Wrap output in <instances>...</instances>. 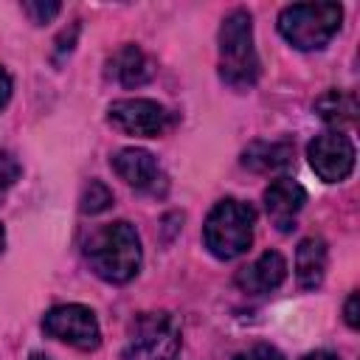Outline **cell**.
<instances>
[{"label": "cell", "mask_w": 360, "mask_h": 360, "mask_svg": "<svg viewBox=\"0 0 360 360\" xmlns=\"http://www.w3.org/2000/svg\"><path fill=\"white\" fill-rule=\"evenodd\" d=\"M304 360H338L332 352H309Z\"/></svg>", "instance_id": "obj_22"}, {"label": "cell", "mask_w": 360, "mask_h": 360, "mask_svg": "<svg viewBox=\"0 0 360 360\" xmlns=\"http://www.w3.org/2000/svg\"><path fill=\"white\" fill-rule=\"evenodd\" d=\"M287 276V262L278 250H264L253 264L236 273V287L248 295H264L276 290Z\"/></svg>", "instance_id": "obj_10"}, {"label": "cell", "mask_w": 360, "mask_h": 360, "mask_svg": "<svg viewBox=\"0 0 360 360\" xmlns=\"http://www.w3.org/2000/svg\"><path fill=\"white\" fill-rule=\"evenodd\" d=\"M112 205V191L101 183V180H90L79 197V208L82 214H101Z\"/></svg>", "instance_id": "obj_16"}, {"label": "cell", "mask_w": 360, "mask_h": 360, "mask_svg": "<svg viewBox=\"0 0 360 360\" xmlns=\"http://www.w3.org/2000/svg\"><path fill=\"white\" fill-rule=\"evenodd\" d=\"M290 160H292V143H284V141H253L242 152V166L262 174L278 172L290 166Z\"/></svg>", "instance_id": "obj_14"}, {"label": "cell", "mask_w": 360, "mask_h": 360, "mask_svg": "<svg viewBox=\"0 0 360 360\" xmlns=\"http://www.w3.org/2000/svg\"><path fill=\"white\" fill-rule=\"evenodd\" d=\"M236 360H284V354L276 349V346H267V343H259V346H253L250 352H245V354H239Z\"/></svg>", "instance_id": "obj_19"}, {"label": "cell", "mask_w": 360, "mask_h": 360, "mask_svg": "<svg viewBox=\"0 0 360 360\" xmlns=\"http://www.w3.org/2000/svg\"><path fill=\"white\" fill-rule=\"evenodd\" d=\"M295 276L304 290L321 287L326 276V242L321 236H307L301 239L295 250Z\"/></svg>", "instance_id": "obj_13"}, {"label": "cell", "mask_w": 360, "mask_h": 360, "mask_svg": "<svg viewBox=\"0 0 360 360\" xmlns=\"http://www.w3.org/2000/svg\"><path fill=\"white\" fill-rule=\"evenodd\" d=\"M180 326L166 312H146L135 321L124 360H177Z\"/></svg>", "instance_id": "obj_5"}, {"label": "cell", "mask_w": 360, "mask_h": 360, "mask_svg": "<svg viewBox=\"0 0 360 360\" xmlns=\"http://www.w3.org/2000/svg\"><path fill=\"white\" fill-rule=\"evenodd\" d=\"M20 172H22L20 160H17L11 152H0V205L6 202L8 191H11L14 183L20 180Z\"/></svg>", "instance_id": "obj_17"}, {"label": "cell", "mask_w": 360, "mask_h": 360, "mask_svg": "<svg viewBox=\"0 0 360 360\" xmlns=\"http://www.w3.org/2000/svg\"><path fill=\"white\" fill-rule=\"evenodd\" d=\"M253 222H256V214L248 202H239L231 197L219 200L202 225L205 248L217 259H225V262L248 253L253 242Z\"/></svg>", "instance_id": "obj_3"}, {"label": "cell", "mask_w": 360, "mask_h": 360, "mask_svg": "<svg viewBox=\"0 0 360 360\" xmlns=\"http://www.w3.org/2000/svg\"><path fill=\"white\" fill-rule=\"evenodd\" d=\"M155 62L138 45H121L107 59V79L121 87H141L155 76Z\"/></svg>", "instance_id": "obj_11"}, {"label": "cell", "mask_w": 360, "mask_h": 360, "mask_svg": "<svg viewBox=\"0 0 360 360\" xmlns=\"http://www.w3.org/2000/svg\"><path fill=\"white\" fill-rule=\"evenodd\" d=\"M304 202H307L304 186L290 180V177H278L264 188V208H267L270 222L278 231H290L292 228V222H295L298 211L304 208Z\"/></svg>", "instance_id": "obj_9"}, {"label": "cell", "mask_w": 360, "mask_h": 360, "mask_svg": "<svg viewBox=\"0 0 360 360\" xmlns=\"http://www.w3.org/2000/svg\"><path fill=\"white\" fill-rule=\"evenodd\" d=\"M343 315H346V323H349L352 329H357V326H360V295H357V292H352V295L346 298Z\"/></svg>", "instance_id": "obj_20"}, {"label": "cell", "mask_w": 360, "mask_h": 360, "mask_svg": "<svg viewBox=\"0 0 360 360\" xmlns=\"http://www.w3.org/2000/svg\"><path fill=\"white\" fill-rule=\"evenodd\" d=\"M31 360H51V357H48V354H39V352H34V354H31Z\"/></svg>", "instance_id": "obj_23"}, {"label": "cell", "mask_w": 360, "mask_h": 360, "mask_svg": "<svg viewBox=\"0 0 360 360\" xmlns=\"http://www.w3.org/2000/svg\"><path fill=\"white\" fill-rule=\"evenodd\" d=\"M307 158L323 183H340L354 169V143L340 132H323L307 146Z\"/></svg>", "instance_id": "obj_8"}, {"label": "cell", "mask_w": 360, "mask_h": 360, "mask_svg": "<svg viewBox=\"0 0 360 360\" xmlns=\"http://www.w3.org/2000/svg\"><path fill=\"white\" fill-rule=\"evenodd\" d=\"M45 335L79 349V352H93L101 343V329L90 307L84 304H62L45 312L42 318Z\"/></svg>", "instance_id": "obj_6"}, {"label": "cell", "mask_w": 360, "mask_h": 360, "mask_svg": "<svg viewBox=\"0 0 360 360\" xmlns=\"http://www.w3.org/2000/svg\"><path fill=\"white\" fill-rule=\"evenodd\" d=\"M259 56L253 45V20L245 8H233L219 25V76L233 90H248L259 79Z\"/></svg>", "instance_id": "obj_2"}, {"label": "cell", "mask_w": 360, "mask_h": 360, "mask_svg": "<svg viewBox=\"0 0 360 360\" xmlns=\"http://www.w3.org/2000/svg\"><path fill=\"white\" fill-rule=\"evenodd\" d=\"M315 112L321 121H326L332 127H343L357 118V98L346 90H326L323 96H318Z\"/></svg>", "instance_id": "obj_15"}, {"label": "cell", "mask_w": 360, "mask_h": 360, "mask_svg": "<svg viewBox=\"0 0 360 360\" xmlns=\"http://www.w3.org/2000/svg\"><path fill=\"white\" fill-rule=\"evenodd\" d=\"M8 98H11V76L0 68V110L8 104Z\"/></svg>", "instance_id": "obj_21"}, {"label": "cell", "mask_w": 360, "mask_h": 360, "mask_svg": "<svg viewBox=\"0 0 360 360\" xmlns=\"http://www.w3.org/2000/svg\"><path fill=\"white\" fill-rule=\"evenodd\" d=\"M110 163H112L115 174H118L124 183L135 186V188H155V183H158V177H160L158 160H155V155L146 152V149H135V146L121 149V152L112 155Z\"/></svg>", "instance_id": "obj_12"}, {"label": "cell", "mask_w": 360, "mask_h": 360, "mask_svg": "<svg viewBox=\"0 0 360 360\" xmlns=\"http://www.w3.org/2000/svg\"><path fill=\"white\" fill-rule=\"evenodd\" d=\"M343 8L338 3H295L281 8L278 31L298 51H321L340 28Z\"/></svg>", "instance_id": "obj_4"}, {"label": "cell", "mask_w": 360, "mask_h": 360, "mask_svg": "<svg viewBox=\"0 0 360 360\" xmlns=\"http://www.w3.org/2000/svg\"><path fill=\"white\" fill-rule=\"evenodd\" d=\"M84 253L93 273L110 284L129 281L141 267V239L129 222L101 225L90 236Z\"/></svg>", "instance_id": "obj_1"}, {"label": "cell", "mask_w": 360, "mask_h": 360, "mask_svg": "<svg viewBox=\"0 0 360 360\" xmlns=\"http://www.w3.org/2000/svg\"><path fill=\"white\" fill-rule=\"evenodd\" d=\"M59 3L56 0H28V3H22V11L34 20V22H51L56 14H59Z\"/></svg>", "instance_id": "obj_18"}, {"label": "cell", "mask_w": 360, "mask_h": 360, "mask_svg": "<svg viewBox=\"0 0 360 360\" xmlns=\"http://www.w3.org/2000/svg\"><path fill=\"white\" fill-rule=\"evenodd\" d=\"M107 121L124 132V135H135V138H158L172 127V115L163 104L152 101V98H121L112 101L107 110Z\"/></svg>", "instance_id": "obj_7"}, {"label": "cell", "mask_w": 360, "mask_h": 360, "mask_svg": "<svg viewBox=\"0 0 360 360\" xmlns=\"http://www.w3.org/2000/svg\"><path fill=\"white\" fill-rule=\"evenodd\" d=\"M3 245H6V231H3V225H0V253H3Z\"/></svg>", "instance_id": "obj_24"}]
</instances>
